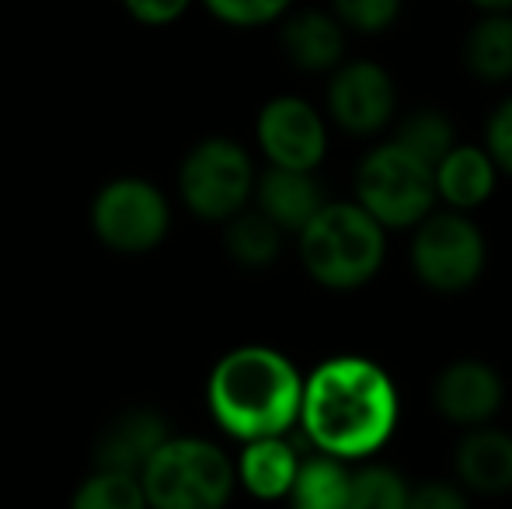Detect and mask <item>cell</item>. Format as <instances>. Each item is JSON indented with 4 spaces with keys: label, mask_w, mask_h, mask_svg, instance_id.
I'll return each mask as SVG.
<instances>
[{
    "label": "cell",
    "mask_w": 512,
    "mask_h": 509,
    "mask_svg": "<svg viewBox=\"0 0 512 509\" xmlns=\"http://www.w3.org/2000/svg\"><path fill=\"white\" fill-rule=\"evenodd\" d=\"M398 412V387L384 367L366 356H331L304 377L297 422L321 454L363 461L391 440Z\"/></svg>",
    "instance_id": "obj_1"
},
{
    "label": "cell",
    "mask_w": 512,
    "mask_h": 509,
    "mask_svg": "<svg viewBox=\"0 0 512 509\" xmlns=\"http://www.w3.org/2000/svg\"><path fill=\"white\" fill-rule=\"evenodd\" d=\"M304 377L269 346H237L216 360L206 381L209 415L234 440L286 436L297 426Z\"/></svg>",
    "instance_id": "obj_2"
},
{
    "label": "cell",
    "mask_w": 512,
    "mask_h": 509,
    "mask_svg": "<svg viewBox=\"0 0 512 509\" xmlns=\"http://www.w3.org/2000/svg\"><path fill=\"white\" fill-rule=\"evenodd\" d=\"M300 262L310 279L328 290H359L380 272L387 255V227L359 203H328L297 231Z\"/></svg>",
    "instance_id": "obj_3"
},
{
    "label": "cell",
    "mask_w": 512,
    "mask_h": 509,
    "mask_svg": "<svg viewBox=\"0 0 512 509\" xmlns=\"http://www.w3.org/2000/svg\"><path fill=\"white\" fill-rule=\"evenodd\" d=\"M143 499L157 509H216L234 496L237 471L223 447L199 436H168L140 471Z\"/></svg>",
    "instance_id": "obj_4"
},
{
    "label": "cell",
    "mask_w": 512,
    "mask_h": 509,
    "mask_svg": "<svg viewBox=\"0 0 512 509\" xmlns=\"http://www.w3.org/2000/svg\"><path fill=\"white\" fill-rule=\"evenodd\" d=\"M356 203L387 231L415 227L436 206L432 164L405 150L398 140L380 143L359 161Z\"/></svg>",
    "instance_id": "obj_5"
},
{
    "label": "cell",
    "mask_w": 512,
    "mask_h": 509,
    "mask_svg": "<svg viewBox=\"0 0 512 509\" xmlns=\"http://www.w3.org/2000/svg\"><path fill=\"white\" fill-rule=\"evenodd\" d=\"M255 175V161L241 143L230 136H206L178 168V196L196 217L223 224L251 203Z\"/></svg>",
    "instance_id": "obj_6"
},
{
    "label": "cell",
    "mask_w": 512,
    "mask_h": 509,
    "mask_svg": "<svg viewBox=\"0 0 512 509\" xmlns=\"http://www.w3.org/2000/svg\"><path fill=\"white\" fill-rule=\"evenodd\" d=\"M488 262L485 234L467 213H425L411 238L415 276L436 293H464L481 279Z\"/></svg>",
    "instance_id": "obj_7"
},
{
    "label": "cell",
    "mask_w": 512,
    "mask_h": 509,
    "mask_svg": "<svg viewBox=\"0 0 512 509\" xmlns=\"http://www.w3.org/2000/svg\"><path fill=\"white\" fill-rule=\"evenodd\" d=\"M91 231L119 255L154 252L171 231L168 196L147 178H112L91 203Z\"/></svg>",
    "instance_id": "obj_8"
},
{
    "label": "cell",
    "mask_w": 512,
    "mask_h": 509,
    "mask_svg": "<svg viewBox=\"0 0 512 509\" xmlns=\"http://www.w3.org/2000/svg\"><path fill=\"white\" fill-rule=\"evenodd\" d=\"M255 136L265 161L279 168L317 171V164L328 154V129L321 112L293 95H279L262 105Z\"/></svg>",
    "instance_id": "obj_9"
},
{
    "label": "cell",
    "mask_w": 512,
    "mask_h": 509,
    "mask_svg": "<svg viewBox=\"0 0 512 509\" xmlns=\"http://www.w3.org/2000/svg\"><path fill=\"white\" fill-rule=\"evenodd\" d=\"M398 109V91L380 63L352 60L338 63L328 81V116L345 133L373 136L394 119Z\"/></svg>",
    "instance_id": "obj_10"
},
{
    "label": "cell",
    "mask_w": 512,
    "mask_h": 509,
    "mask_svg": "<svg viewBox=\"0 0 512 509\" xmlns=\"http://www.w3.org/2000/svg\"><path fill=\"white\" fill-rule=\"evenodd\" d=\"M506 401V384L499 370L481 360H457L439 370L432 384V405L453 426H481L499 415Z\"/></svg>",
    "instance_id": "obj_11"
},
{
    "label": "cell",
    "mask_w": 512,
    "mask_h": 509,
    "mask_svg": "<svg viewBox=\"0 0 512 509\" xmlns=\"http://www.w3.org/2000/svg\"><path fill=\"white\" fill-rule=\"evenodd\" d=\"M251 199L283 234H297L324 206V192L314 171L279 168V164H269L262 175H255Z\"/></svg>",
    "instance_id": "obj_12"
},
{
    "label": "cell",
    "mask_w": 512,
    "mask_h": 509,
    "mask_svg": "<svg viewBox=\"0 0 512 509\" xmlns=\"http://www.w3.org/2000/svg\"><path fill=\"white\" fill-rule=\"evenodd\" d=\"M453 471L464 492L506 496L512 492V436L492 426H471L460 440Z\"/></svg>",
    "instance_id": "obj_13"
},
{
    "label": "cell",
    "mask_w": 512,
    "mask_h": 509,
    "mask_svg": "<svg viewBox=\"0 0 512 509\" xmlns=\"http://www.w3.org/2000/svg\"><path fill=\"white\" fill-rule=\"evenodd\" d=\"M432 178H436V199H443L450 210L471 213L495 192L499 168H495V161L488 157L485 147L453 143L436 161Z\"/></svg>",
    "instance_id": "obj_14"
},
{
    "label": "cell",
    "mask_w": 512,
    "mask_h": 509,
    "mask_svg": "<svg viewBox=\"0 0 512 509\" xmlns=\"http://www.w3.org/2000/svg\"><path fill=\"white\" fill-rule=\"evenodd\" d=\"M171 436L168 422L154 412V408H133L122 412L119 419L102 433L95 447V468L126 471V475L140 478L143 464L150 461L157 447Z\"/></svg>",
    "instance_id": "obj_15"
},
{
    "label": "cell",
    "mask_w": 512,
    "mask_h": 509,
    "mask_svg": "<svg viewBox=\"0 0 512 509\" xmlns=\"http://www.w3.org/2000/svg\"><path fill=\"white\" fill-rule=\"evenodd\" d=\"M283 53L307 74H331L345 60V25L331 11H297L283 25Z\"/></svg>",
    "instance_id": "obj_16"
},
{
    "label": "cell",
    "mask_w": 512,
    "mask_h": 509,
    "mask_svg": "<svg viewBox=\"0 0 512 509\" xmlns=\"http://www.w3.org/2000/svg\"><path fill=\"white\" fill-rule=\"evenodd\" d=\"M297 464L300 457L293 443H286V436H258V440H244L234 471L237 482L255 499H283L290 496Z\"/></svg>",
    "instance_id": "obj_17"
},
{
    "label": "cell",
    "mask_w": 512,
    "mask_h": 509,
    "mask_svg": "<svg viewBox=\"0 0 512 509\" xmlns=\"http://www.w3.org/2000/svg\"><path fill=\"white\" fill-rule=\"evenodd\" d=\"M464 67L488 84L512 81V11H485L467 32Z\"/></svg>",
    "instance_id": "obj_18"
},
{
    "label": "cell",
    "mask_w": 512,
    "mask_h": 509,
    "mask_svg": "<svg viewBox=\"0 0 512 509\" xmlns=\"http://www.w3.org/2000/svg\"><path fill=\"white\" fill-rule=\"evenodd\" d=\"M223 248H227L230 262H237L241 269H269L283 252V231L265 217L262 210H237L234 217L223 220Z\"/></svg>",
    "instance_id": "obj_19"
},
{
    "label": "cell",
    "mask_w": 512,
    "mask_h": 509,
    "mask_svg": "<svg viewBox=\"0 0 512 509\" xmlns=\"http://www.w3.org/2000/svg\"><path fill=\"white\" fill-rule=\"evenodd\" d=\"M349 482L352 471L342 457L321 454L297 464V475L290 485V499L300 509H349Z\"/></svg>",
    "instance_id": "obj_20"
},
{
    "label": "cell",
    "mask_w": 512,
    "mask_h": 509,
    "mask_svg": "<svg viewBox=\"0 0 512 509\" xmlns=\"http://www.w3.org/2000/svg\"><path fill=\"white\" fill-rule=\"evenodd\" d=\"M77 509H143V485L136 475L112 468H95L74 492Z\"/></svg>",
    "instance_id": "obj_21"
},
{
    "label": "cell",
    "mask_w": 512,
    "mask_h": 509,
    "mask_svg": "<svg viewBox=\"0 0 512 509\" xmlns=\"http://www.w3.org/2000/svg\"><path fill=\"white\" fill-rule=\"evenodd\" d=\"M394 140L405 150H411L415 157H422L425 164L436 168V161L446 154V150L457 143V133H453V123L436 109H418L411 116L401 119L398 136Z\"/></svg>",
    "instance_id": "obj_22"
},
{
    "label": "cell",
    "mask_w": 512,
    "mask_h": 509,
    "mask_svg": "<svg viewBox=\"0 0 512 509\" xmlns=\"http://www.w3.org/2000/svg\"><path fill=\"white\" fill-rule=\"evenodd\" d=\"M408 482L387 464H370L349 482V509H405Z\"/></svg>",
    "instance_id": "obj_23"
},
{
    "label": "cell",
    "mask_w": 512,
    "mask_h": 509,
    "mask_svg": "<svg viewBox=\"0 0 512 509\" xmlns=\"http://www.w3.org/2000/svg\"><path fill=\"white\" fill-rule=\"evenodd\" d=\"M405 0H331V14L345 25V32L377 35L391 28L401 14Z\"/></svg>",
    "instance_id": "obj_24"
},
{
    "label": "cell",
    "mask_w": 512,
    "mask_h": 509,
    "mask_svg": "<svg viewBox=\"0 0 512 509\" xmlns=\"http://www.w3.org/2000/svg\"><path fill=\"white\" fill-rule=\"evenodd\" d=\"M203 7L223 25L234 28H258L283 18L293 7V0H203Z\"/></svg>",
    "instance_id": "obj_25"
},
{
    "label": "cell",
    "mask_w": 512,
    "mask_h": 509,
    "mask_svg": "<svg viewBox=\"0 0 512 509\" xmlns=\"http://www.w3.org/2000/svg\"><path fill=\"white\" fill-rule=\"evenodd\" d=\"M485 150L502 175H512V98L492 112L485 126Z\"/></svg>",
    "instance_id": "obj_26"
},
{
    "label": "cell",
    "mask_w": 512,
    "mask_h": 509,
    "mask_svg": "<svg viewBox=\"0 0 512 509\" xmlns=\"http://www.w3.org/2000/svg\"><path fill=\"white\" fill-rule=\"evenodd\" d=\"M408 506L415 509H467V492L457 482H422L408 489Z\"/></svg>",
    "instance_id": "obj_27"
},
{
    "label": "cell",
    "mask_w": 512,
    "mask_h": 509,
    "mask_svg": "<svg viewBox=\"0 0 512 509\" xmlns=\"http://www.w3.org/2000/svg\"><path fill=\"white\" fill-rule=\"evenodd\" d=\"M122 7H126L129 18L140 21V25L161 28L182 18L192 7V0H122Z\"/></svg>",
    "instance_id": "obj_28"
},
{
    "label": "cell",
    "mask_w": 512,
    "mask_h": 509,
    "mask_svg": "<svg viewBox=\"0 0 512 509\" xmlns=\"http://www.w3.org/2000/svg\"><path fill=\"white\" fill-rule=\"evenodd\" d=\"M481 11H512V0H471Z\"/></svg>",
    "instance_id": "obj_29"
}]
</instances>
